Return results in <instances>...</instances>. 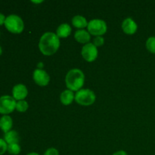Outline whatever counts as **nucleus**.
Segmentation results:
<instances>
[{"label":"nucleus","instance_id":"f257e3e1","mask_svg":"<svg viewBox=\"0 0 155 155\" xmlns=\"http://www.w3.org/2000/svg\"><path fill=\"white\" fill-rule=\"evenodd\" d=\"M60 46V40L57 35L51 32L45 33L41 36L39 42V48L45 55L54 54Z\"/></svg>","mask_w":155,"mask_h":155},{"label":"nucleus","instance_id":"f03ea898","mask_svg":"<svg viewBox=\"0 0 155 155\" xmlns=\"http://www.w3.org/2000/svg\"><path fill=\"white\" fill-rule=\"evenodd\" d=\"M85 76L83 71L79 69H72L67 74L65 78L67 87L71 91H79L83 86Z\"/></svg>","mask_w":155,"mask_h":155},{"label":"nucleus","instance_id":"7ed1b4c3","mask_svg":"<svg viewBox=\"0 0 155 155\" xmlns=\"http://www.w3.org/2000/svg\"><path fill=\"white\" fill-rule=\"evenodd\" d=\"M4 24L6 29L13 33H21L24 28V21L16 15H10L6 17Z\"/></svg>","mask_w":155,"mask_h":155},{"label":"nucleus","instance_id":"20e7f679","mask_svg":"<svg viewBox=\"0 0 155 155\" xmlns=\"http://www.w3.org/2000/svg\"><path fill=\"white\" fill-rule=\"evenodd\" d=\"M95 93L92 90L88 89H80L77 91L75 95V101L79 104L84 106H89L93 104L95 101Z\"/></svg>","mask_w":155,"mask_h":155},{"label":"nucleus","instance_id":"39448f33","mask_svg":"<svg viewBox=\"0 0 155 155\" xmlns=\"http://www.w3.org/2000/svg\"><path fill=\"white\" fill-rule=\"evenodd\" d=\"M88 31L95 36H101L107 31V24L100 19H93L88 23Z\"/></svg>","mask_w":155,"mask_h":155},{"label":"nucleus","instance_id":"423d86ee","mask_svg":"<svg viewBox=\"0 0 155 155\" xmlns=\"http://www.w3.org/2000/svg\"><path fill=\"white\" fill-rule=\"evenodd\" d=\"M16 100L13 96L2 95L0 97V114H8L16 108Z\"/></svg>","mask_w":155,"mask_h":155},{"label":"nucleus","instance_id":"0eeeda50","mask_svg":"<svg viewBox=\"0 0 155 155\" xmlns=\"http://www.w3.org/2000/svg\"><path fill=\"white\" fill-rule=\"evenodd\" d=\"M81 54L86 61L92 62L98 57V49L93 43H87L82 48Z\"/></svg>","mask_w":155,"mask_h":155},{"label":"nucleus","instance_id":"6e6552de","mask_svg":"<svg viewBox=\"0 0 155 155\" xmlns=\"http://www.w3.org/2000/svg\"><path fill=\"white\" fill-rule=\"evenodd\" d=\"M33 80L35 83L40 86H45L50 81L49 75L42 69H36L33 72Z\"/></svg>","mask_w":155,"mask_h":155},{"label":"nucleus","instance_id":"1a4fd4ad","mask_svg":"<svg viewBox=\"0 0 155 155\" xmlns=\"http://www.w3.org/2000/svg\"><path fill=\"white\" fill-rule=\"evenodd\" d=\"M27 94H28V91L25 85L24 84L15 85L12 89V95L15 100H18V101L24 100L27 97Z\"/></svg>","mask_w":155,"mask_h":155},{"label":"nucleus","instance_id":"9d476101","mask_svg":"<svg viewBox=\"0 0 155 155\" xmlns=\"http://www.w3.org/2000/svg\"><path fill=\"white\" fill-rule=\"evenodd\" d=\"M137 24L131 18H127L123 21L122 29L124 32L127 34L132 35L134 34L137 31Z\"/></svg>","mask_w":155,"mask_h":155},{"label":"nucleus","instance_id":"9b49d317","mask_svg":"<svg viewBox=\"0 0 155 155\" xmlns=\"http://www.w3.org/2000/svg\"><path fill=\"white\" fill-rule=\"evenodd\" d=\"M75 39L80 43L87 44L90 40V34L88 31L85 30H78L75 32L74 34Z\"/></svg>","mask_w":155,"mask_h":155},{"label":"nucleus","instance_id":"f8f14e48","mask_svg":"<svg viewBox=\"0 0 155 155\" xmlns=\"http://www.w3.org/2000/svg\"><path fill=\"white\" fill-rule=\"evenodd\" d=\"M12 125H13V121L12 117L8 115H4L0 118V129L5 133L10 131Z\"/></svg>","mask_w":155,"mask_h":155},{"label":"nucleus","instance_id":"ddd939ff","mask_svg":"<svg viewBox=\"0 0 155 155\" xmlns=\"http://www.w3.org/2000/svg\"><path fill=\"white\" fill-rule=\"evenodd\" d=\"M61 101L64 105H69L73 102L74 99H75V95H74L73 91L68 89L64 90L61 94Z\"/></svg>","mask_w":155,"mask_h":155},{"label":"nucleus","instance_id":"4468645a","mask_svg":"<svg viewBox=\"0 0 155 155\" xmlns=\"http://www.w3.org/2000/svg\"><path fill=\"white\" fill-rule=\"evenodd\" d=\"M19 135L15 130H10L8 133H5L4 140L5 141L8 145L18 143L19 142Z\"/></svg>","mask_w":155,"mask_h":155},{"label":"nucleus","instance_id":"2eb2a0df","mask_svg":"<svg viewBox=\"0 0 155 155\" xmlns=\"http://www.w3.org/2000/svg\"><path fill=\"white\" fill-rule=\"evenodd\" d=\"M71 33V27L68 24H62L58 27L56 35L58 38H66Z\"/></svg>","mask_w":155,"mask_h":155},{"label":"nucleus","instance_id":"dca6fc26","mask_svg":"<svg viewBox=\"0 0 155 155\" xmlns=\"http://www.w3.org/2000/svg\"><path fill=\"white\" fill-rule=\"evenodd\" d=\"M72 24L77 28H80V30H82V28H85L86 27H87L88 22L84 17L77 15L73 18Z\"/></svg>","mask_w":155,"mask_h":155},{"label":"nucleus","instance_id":"f3484780","mask_svg":"<svg viewBox=\"0 0 155 155\" xmlns=\"http://www.w3.org/2000/svg\"><path fill=\"white\" fill-rule=\"evenodd\" d=\"M21 147H20L19 144L15 143V144H10L8 145V150L9 154L12 155H18L21 152Z\"/></svg>","mask_w":155,"mask_h":155},{"label":"nucleus","instance_id":"a211bd4d","mask_svg":"<svg viewBox=\"0 0 155 155\" xmlns=\"http://www.w3.org/2000/svg\"><path fill=\"white\" fill-rule=\"evenodd\" d=\"M146 48L150 52L155 54V36H151L146 41Z\"/></svg>","mask_w":155,"mask_h":155},{"label":"nucleus","instance_id":"6ab92c4d","mask_svg":"<svg viewBox=\"0 0 155 155\" xmlns=\"http://www.w3.org/2000/svg\"><path fill=\"white\" fill-rule=\"evenodd\" d=\"M28 103L24 100L18 101L16 104V110L19 112H25L28 109Z\"/></svg>","mask_w":155,"mask_h":155},{"label":"nucleus","instance_id":"aec40b11","mask_svg":"<svg viewBox=\"0 0 155 155\" xmlns=\"http://www.w3.org/2000/svg\"><path fill=\"white\" fill-rule=\"evenodd\" d=\"M8 150V144L2 139H0V155H2Z\"/></svg>","mask_w":155,"mask_h":155},{"label":"nucleus","instance_id":"412c9836","mask_svg":"<svg viewBox=\"0 0 155 155\" xmlns=\"http://www.w3.org/2000/svg\"><path fill=\"white\" fill-rule=\"evenodd\" d=\"M104 38L101 37V36H96V37L94 39V45H95V46H101V45H102L103 44H104Z\"/></svg>","mask_w":155,"mask_h":155},{"label":"nucleus","instance_id":"4be33fe9","mask_svg":"<svg viewBox=\"0 0 155 155\" xmlns=\"http://www.w3.org/2000/svg\"><path fill=\"white\" fill-rule=\"evenodd\" d=\"M44 155H59V152L55 148H50L45 151Z\"/></svg>","mask_w":155,"mask_h":155},{"label":"nucleus","instance_id":"5701e85b","mask_svg":"<svg viewBox=\"0 0 155 155\" xmlns=\"http://www.w3.org/2000/svg\"><path fill=\"white\" fill-rule=\"evenodd\" d=\"M5 16L3 14L0 13V25H2L5 24Z\"/></svg>","mask_w":155,"mask_h":155},{"label":"nucleus","instance_id":"b1692460","mask_svg":"<svg viewBox=\"0 0 155 155\" xmlns=\"http://www.w3.org/2000/svg\"><path fill=\"white\" fill-rule=\"evenodd\" d=\"M113 155H127V154L124 151H118L117 152H115L114 154H113Z\"/></svg>","mask_w":155,"mask_h":155},{"label":"nucleus","instance_id":"393cba45","mask_svg":"<svg viewBox=\"0 0 155 155\" xmlns=\"http://www.w3.org/2000/svg\"><path fill=\"white\" fill-rule=\"evenodd\" d=\"M27 155H39V154L36 152H31V153H29V154H27Z\"/></svg>","mask_w":155,"mask_h":155},{"label":"nucleus","instance_id":"a878e982","mask_svg":"<svg viewBox=\"0 0 155 155\" xmlns=\"http://www.w3.org/2000/svg\"><path fill=\"white\" fill-rule=\"evenodd\" d=\"M2 53V48L1 45H0V54H1Z\"/></svg>","mask_w":155,"mask_h":155}]
</instances>
